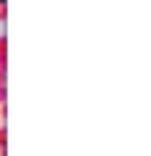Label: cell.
<instances>
[{
  "label": "cell",
  "mask_w": 151,
  "mask_h": 156,
  "mask_svg": "<svg viewBox=\"0 0 151 156\" xmlns=\"http://www.w3.org/2000/svg\"><path fill=\"white\" fill-rule=\"evenodd\" d=\"M0 86H3V71H0Z\"/></svg>",
  "instance_id": "obj_2"
},
{
  "label": "cell",
  "mask_w": 151,
  "mask_h": 156,
  "mask_svg": "<svg viewBox=\"0 0 151 156\" xmlns=\"http://www.w3.org/2000/svg\"><path fill=\"white\" fill-rule=\"evenodd\" d=\"M5 13H8V5L0 3V20H5Z\"/></svg>",
  "instance_id": "obj_1"
}]
</instances>
